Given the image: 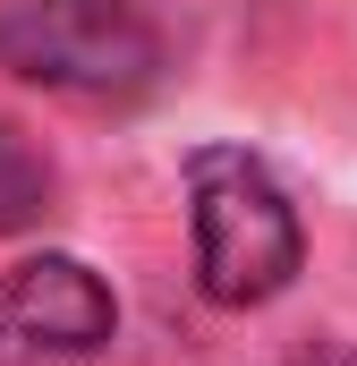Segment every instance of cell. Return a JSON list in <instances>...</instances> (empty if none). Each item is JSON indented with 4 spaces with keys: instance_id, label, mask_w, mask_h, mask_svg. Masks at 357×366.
I'll use <instances>...</instances> for the list:
<instances>
[{
    "instance_id": "obj_1",
    "label": "cell",
    "mask_w": 357,
    "mask_h": 366,
    "mask_svg": "<svg viewBox=\"0 0 357 366\" xmlns=\"http://www.w3.org/2000/svg\"><path fill=\"white\" fill-rule=\"evenodd\" d=\"M187 187H196V290L213 307L281 298L306 239H298V213L272 187V171L238 145H204V154H187Z\"/></svg>"
},
{
    "instance_id": "obj_2",
    "label": "cell",
    "mask_w": 357,
    "mask_h": 366,
    "mask_svg": "<svg viewBox=\"0 0 357 366\" xmlns=\"http://www.w3.org/2000/svg\"><path fill=\"white\" fill-rule=\"evenodd\" d=\"M0 69H17L51 94L111 102V94L154 86L162 34L136 0H9L0 9Z\"/></svg>"
},
{
    "instance_id": "obj_3",
    "label": "cell",
    "mask_w": 357,
    "mask_h": 366,
    "mask_svg": "<svg viewBox=\"0 0 357 366\" xmlns=\"http://www.w3.org/2000/svg\"><path fill=\"white\" fill-rule=\"evenodd\" d=\"M119 307L94 264L77 256H26L0 273V366H34V358H86L111 341Z\"/></svg>"
},
{
    "instance_id": "obj_4",
    "label": "cell",
    "mask_w": 357,
    "mask_h": 366,
    "mask_svg": "<svg viewBox=\"0 0 357 366\" xmlns=\"http://www.w3.org/2000/svg\"><path fill=\"white\" fill-rule=\"evenodd\" d=\"M51 213V162L0 119V239H17V230H34Z\"/></svg>"
}]
</instances>
